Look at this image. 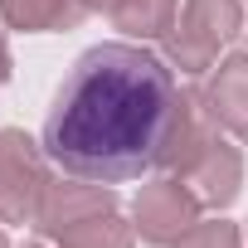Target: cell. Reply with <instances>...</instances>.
<instances>
[{"label": "cell", "instance_id": "6da1fadb", "mask_svg": "<svg viewBox=\"0 0 248 248\" xmlns=\"http://www.w3.org/2000/svg\"><path fill=\"white\" fill-rule=\"evenodd\" d=\"M180 88L141 44H93L68 68L44 117V156L78 180L117 185L161 161Z\"/></svg>", "mask_w": 248, "mask_h": 248}, {"label": "cell", "instance_id": "7a4b0ae2", "mask_svg": "<svg viewBox=\"0 0 248 248\" xmlns=\"http://www.w3.org/2000/svg\"><path fill=\"white\" fill-rule=\"evenodd\" d=\"M243 30L238 0H185L175 30L166 34V63L180 73H209L219 63V49Z\"/></svg>", "mask_w": 248, "mask_h": 248}, {"label": "cell", "instance_id": "3957f363", "mask_svg": "<svg viewBox=\"0 0 248 248\" xmlns=\"http://www.w3.org/2000/svg\"><path fill=\"white\" fill-rule=\"evenodd\" d=\"M44 185H49L44 146L5 127L0 132V224H34Z\"/></svg>", "mask_w": 248, "mask_h": 248}, {"label": "cell", "instance_id": "277c9868", "mask_svg": "<svg viewBox=\"0 0 248 248\" xmlns=\"http://www.w3.org/2000/svg\"><path fill=\"white\" fill-rule=\"evenodd\" d=\"M200 209L204 204L185 180H151V185H141V195L132 204V224H137V233L146 243L170 248L200 224Z\"/></svg>", "mask_w": 248, "mask_h": 248}, {"label": "cell", "instance_id": "5b68a950", "mask_svg": "<svg viewBox=\"0 0 248 248\" xmlns=\"http://www.w3.org/2000/svg\"><path fill=\"white\" fill-rule=\"evenodd\" d=\"M107 209H117V195L107 185L78 180V175L73 180H49L44 195H39V209H34V229L44 238H59L63 229H73L93 214H107Z\"/></svg>", "mask_w": 248, "mask_h": 248}, {"label": "cell", "instance_id": "8992f818", "mask_svg": "<svg viewBox=\"0 0 248 248\" xmlns=\"http://www.w3.org/2000/svg\"><path fill=\"white\" fill-rule=\"evenodd\" d=\"M180 180L200 195V204H209V209H229L233 200H238V190H243V151L238 146H229L224 137H214L185 170H180Z\"/></svg>", "mask_w": 248, "mask_h": 248}, {"label": "cell", "instance_id": "52a82bcc", "mask_svg": "<svg viewBox=\"0 0 248 248\" xmlns=\"http://www.w3.org/2000/svg\"><path fill=\"white\" fill-rule=\"evenodd\" d=\"M204 112L219 122V132H233L248 141V54H229L219 68H209L204 83Z\"/></svg>", "mask_w": 248, "mask_h": 248}, {"label": "cell", "instance_id": "ba28073f", "mask_svg": "<svg viewBox=\"0 0 248 248\" xmlns=\"http://www.w3.org/2000/svg\"><path fill=\"white\" fill-rule=\"evenodd\" d=\"M88 15L83 0H0V20L25 34H59Z\"/></svg>", "mask_w": 248, "mask_h": 248}, {"label": "cell", "instance_id": "9c48e42d", "mask_svg": "<svg viewBox=\"0 0 248 248\" xmlns=\"http://www.w3.org/2000/svg\"><path fill=\"white\" fill-rule=\"evenodd\" d=\"M175 10H180V0H117L107 15L132 39H166L175 30Z\"/></svg>", "mask_w": 248, "mask_h": 248}, {"label": "cell", "instance_id": "30bf717a", "mask_svg": "<svg viewBox=\"0 0 248 248\" xmlns=\"http://www.w3.org/2000/svg\"><path fill=\"white\" fill-rule=\"evenodd\" d=\"M54 243L59 248H132L137 243V224H127L117 209H107V214H93V219L63 229Z\"/></svg>", "mask_w": 248, "mask_h": 248}, {"label": "cell", "instance_id": "8fae6325", "mask_svg": "<svg viewBox=\"0 0 248 248\" xmlns=\"http://www.w3.org/2000/svg\"><path fill=\"white\" fill-rule=\"evenodd\" d=\"M170 248H243V238H238V224H229V219H200L180 243H170Z\"/></svg>", "mask_w": 248, "mask_h": 248}, {"label": "cell", "instance_id": "7c38bea8", "mask_svg": "<svg viewBox=\"0 0 248 248\" xmlns=\"http://www.w3.org/2000/svg\"><path fill=\"white\" fill-rule=\"evenodd\" d=\"M10 68H15V59H10V44H5V30H0V83L10 78Z\"/></svg>", "mask_w": 248, "mask_h": 248}, {"label": "cell", "instance_id": "4fadbf2b", "mask_svg": "<svg viewBox=\"0 0 248 248\" xmlns=\"http://www.w3.org/2000/svg\"><path fill=\"white\" fill-rule=\"evenodd\" d=\"M83 5H88V10H112L117 0H83Z\"/></svg>", "mask_w": 248, "mask_h": 248}, {"label": "cell", "instance_id": "5bb4252c", "mask_svg": "<svg viewBox=\"0 0 248 248\" xmlns=\"http://www.w3.org/2000/svg\"><path fill=\"white\" fill-rule=\"evenodd\" d=\"M0 248H10V243H5V233H0Z\"/></svg>", "mask_w": 248, "mask_h": 248}, {"label": "cell", "instance_id": "9a60e30c", "mask_svg": "<svg viewBox=\"0 0 248 248\" xmlns=\"http://www.w3.org/2000/svg\"><path fill=\"white\" fill-rule=\"evenodd\" d=\"M34 248H39V243H34Z\"/></svg>", "mask_w": 248, "mask_h": 248}]
</instances>
